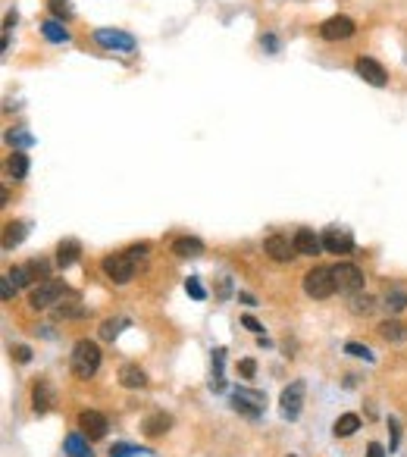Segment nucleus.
<instances>
[{"label":"nucleus","instance_id":"obj_23","mask_svg":"<svg viewBox=\"0 0 407 457\" xmlns=\"http://www.w3.org/2000/svg\"><path fill=\"white\" fill-rule=\"evenodd\" d=\"M6 172H10V176L16 179V182L28 176V157L23 154V150H13V157L6 160Z\"/></svg>","mask_w":407,"mask_h":457},{"label":"nucleus","instance_id":"obj_36","mask_svg":"<svg viewBox=\"0 0 407 457\" xmlns=\"http://www.w3.org/2000/svg\"><path fill=\"white\" fill-rule=\"evenodd\" d=\"M57 316H66V320H76V316H85V307H57Z\"/></svg>","mask_w":407,"mask_h":457},{"label":"nucleus","instance_id":"obj_21","mask_svg":"<svg viewBox=\"0 0 407 457\" xmlns=\"http://www.w3.org/2000/svg\"><path fill=\"white\" fill-rule=\"evenodd\" d=\"M25 235H28L25 222H6V226H4V251H10V248H16V244H23Z\"/></svg>","mask_w":407,"mask_h":457},{"label":"nucleus","instance_id":"obj_16","mask_svg":"<svg viewBox=\"0 0 407 457\" xmlns=\"http://www.w3.org/2000/svg\"><path fill=\"white\" fill-rule=\"evenodd\" d=\"M172 254L182 260H191V257H201L204 254V242L201 238H194V235H182L172 242Z\"/></svg>","mask_w":407,"mask_h":457},{"label":"nucleus","instance_id":"obj_5","mask_svg":"<svg viewBox=\"0 0 407 457\" xmlns=\"http://www.w3.org/2000/svg\"><path fill=\"white\" fill-rule=\"evenodd\" d=\"M332 275H336V288L341 295H358L363 288V270L354 263H336Z\"/></svg>","mask_w":407,"mask_h":457},{"label":"nucleus","instance_id":"obj_38","mask_svg":"<svg viewBox=\"0 0 407 457\" xmlns=\"http://www.w3.org/2000/svg\"><path fill=\"white\" fill-rule=\"evenodd\" d=\"M242 326H244V329H251L254 332V336H260V332H264V326H260L257 320H254V316L248 314V316H242Z\"/></svg>","mask_w":407,"mask_h":457},{"label":"nucleus","instance_id":"obj_40","mask_svg":"<svg viewBox=\"0 0 407 457\" xmlns=\"http://www.w3.org/2000/svg\"><path fill=\"white\" fill-rule=\"evenodd\" d=\"M13 292H16V285H13V282L4 275V282H0V295H4V301H10Z\"/></svg>","mask_w":407,"mask_h":457},{"label":"nucleus","instance_id":"obj_25","mask_svg":"<svg viewBox=\"0 0 407 457\" xmlns=\"http://www.w3.org/2000/svg\"><path fill=\"white\" fill-rule=\"evenodd\" d=\"M404 307H407V292H401V288L385 292V310H389V314H401Z\"/></svg>","mask_w":407,"mask_h":457},{"label":"nucleus","instance_id":"obj_20","mask_svg":"<svg viewBox=\"0 0 407 457\" xmlns=\"http://www.w3.org/2000/svg\"><path fill=\"white\" fill-rule=\"evenodd\" d=\"M41 35H45L50 44H66L69 41V32L63 28L60 19H47V23H41Z\"/></svg>","mask_w":407,"mask_h":457},{"label":"nucleus","instance_id":"obj_24","mask_svg":"<svg viewBox=\"0 0 407 457\" xmlns=\"http://www.w3.org/2000/svg\"><path fill=\"white\" fill-rule=\"evenodd\" d=\"M379 336L385 338V342H404L407 338V329L398 320H385L382 326H379Z\"/></svg>","mask_w":407,"mask_h":457},{"label":"nucleus","instance_id":"obj_33","mask_svg":"<svg viewBox=\"0 0 407 457\" xmlns=\"http://www.w3.org/2000/svg\"><path fill=\"white\" fill-rule=\"evenodd\" d=\"M6 141H10V144H16V148H28V144H32V135L23 132V129H13V132L6 135Z\"/></svg>","mask_w":407,"mask_h":457},{"label":"nucleus","instance_id":"obj_41","mask_svg":"<svg viewBox=\"0 0 407 457\" xmlns=\"http://www.w3.org/2000/svg\"><path fill=\"white\" fill-rule=\"evenodd\" d=\"M132 260H144V254H148V244H132V248L126 251Z\"/></svg>","mask_w":407,"mask_h":457},{"label":"nucleus","instance_id":"obj_6","mask_svg":"<svg viewBox=\"0 0 407 457\" xmlns=\"http://www.w3.org/2000/svg\"><path fill=\"white\" fill-rule=\"evenodd\" d=\"M94 41L104 50H122V54L135 50V38L122 28H94Z\"/></svg>","mask_w":407,"mask_h":457},{"label":"nucleus","instance_id":"obj_29","mask_svg":"<svg viewBox=\"0 0 407 457\" xmlns=\"http://www.w3.org/2000/svg\"><path fill=\"white\" fill-rule=\"evenodd\" d=\"M47 6H50V13H54L57 19H69L72 16V6H69V0H47Z\"/></svg>","mask_w":407,"mask_h":457},{"label":"nucleus","instance_id":"obj_42","mask_svg":"<svg viewBox=\"0 0 407 457\" xmlns=\"http://www.w3.org/2000/svg\"><path fill=\"white\" fill-rule=\"evenodd\" d=\"M367 457H385V448L379 445V441H370V445H367Z\"/></svg>","mask_w":407,"mask_h":457},{"label":"nucleus","instance_id":"obj_30","mask_svg":"<svg viewBox=\"0 0 407 457\" xmlns=\"http://www.w3.org/2000/svg\"><path fill=\"white\" fill-rule=\"evenodd\" d=\"M141 454H151L144 448H132V445H113L110 448V457H141Z\"/></svg>","mask_w":407,"mask_h":457},{"label":"nucleus","instance_id":"obj_2","mask_svg":"<svg viewBox=\"0 0 407 457\" xmlns=\"http://www.w3.org/2000/svg\"><path fill=\"white\" fill-rule=\"evenodd\" d=\"M304 292L314 301H326L338 292L336 288V275H332V266H314L307 275H304Z\"/></svg>","mask_w":407,"mask_h":457},{"label":"nucleus","instance_id":"obj_10","mask_svg":"<svg viewBox=\"0 0 407 457\" xmlns=\"http://www.w3.org/2000/svg\"><path fill=\"white\" fill-rule=\"evenodd\" d=\"M232 401H235V410L248 413V417H257L266 404V395L264 391H251V388H235L232 391Z\"/></svg>","mask_w":407,"mask_h":457},{"label":"nucleus","instance_id":"obj_14","mask_svg":"<svg viewBox=\"0 0 407 457\" xmlns=\"http://www.w3.org/2000/svg\"><path fill=\"white\" fill-rule=\"evenodd\" d=\"M323 248L329 254H351L354 251V238L348 229H326L323 232Z\"/></svg>","mask_w":407,"mask_h":457},{"label":"nucleus","instance_id":"obj_15","mask_svg":"<svg viewBox=\"0 0 407 457\" xmlns=\"http://www.w3.org/2000/svg\"><path fill=\"white\" fill-rule=\"evenodd\" d=\"M292 242H295L297 257H314V254L323 251V238H317L314 229H297Z\"/></svg>","mask_w":407,"mask_h":457},{"label":"nucleus","instance_id":"obj_35","mask_svg":"<svg viewBox=\"0 0 407 457\" xmlns=\"http://www.w3.org/2000/svg\"><path fill=\"white\" fill-rule=\"evenodd\" d=\"M351 310H354V314H370V310H373V301H370V297H354Z\"/></svg>","mask_w":407,"mask_h":457},{"label":"nucleus","instance_id":"obj_7","mask_svg":"<svg viewBox=\"0 0 407 457\" xmlns=\"http://www.w3.org/2000/svg\"><path fill=\"white\" fill-rule=\"evenodd\" d=\"M304 395H307V386H304L301 379H295L292 386L282 391V398H279V404H282V417H285V420H297V417H301Z\"/></svg>","mask_w":407,"mask_h":457},{"label":"nucleus","instance_id":"obj_27","mask_svg":"<svg viewBox=\"0 0 407 457\" xmlns=\"http://www.w3.org/2000/svg\"><path fill=\"white\" fill-rule=\"evenodd\" d=\"M122 326H129V320H107L104 326H100V338H107V342H113V338L122 332Z\"/></svg>","mask_w":407,"mask_h":457},{"label":"nucleus","instance_id":"obj_18","mask_svg":"<svg viewBox=\"0 0 407 457\" xmlns=\"http://www.w3.org/2000/svg\"><path fill=\"white\" fill-rule=\"evenodd\" d=\"M119 386H126V388H144V386H148V373H144L141 367H135V364H122L119 367Z\"/></svg>","mask_w":407,"mask_h":457},{"label":"nucleus","instance_id":"obj_8","mask_svg":"<svg viewBox=\"0 0 407 457\" xmlns=\"http://www.w3.org/2000/svg\"><path fill=\"white\" fill-rule=\"evenodd\" d=\"M354 32H358V25H354L351 16H332L319 25V38L323 41H348Z\"/></svg>","mask_w":407,"mask_h":457},{"label":"nucleus","instance_id":"obj_32","mask_svg":"<svg viewBox=\"0 0 407 457\" xmlns=\"http://www.w3.org/2000/svg\"><path fill=\"white\" fill-rule=\"evenodd\" d=\"M345 354H351V357H360V360H373V351H370L367 345H358V342H348L345 345Z\"/></svg>","mask_w":407,"mask_h":457},{"label":"nucleus","instance_id":"obj_26","mask_svg":"<svg viewBox=\"0 0 407 457\" xmlns=\"http://www.w3.org/2000/svg\"><path fill=\"white\" fill-rule=\"evenodd\" d=\"M63 448H66V454L69 457H82V454H88L91 448H88V441H85V435H66V441H63Z\"/></svg>","mask_w":407,"mask_h":457},{"label":"nucleus","instance_id":"obj_17","mask_svg":"<svg viewBox=\"0 0 407 457\" xmlns=\"http://www.w3.org/2000/svg\"><path fill=\"white\" fill-rule=\"evenodd\" d=\"M170 426H172V417L170 413H163V410H157V413H151V417H144L141 420V432L144 435H163V432H170Z\"/></svg>","mask_w":407,"mask_h":457},{"label":"nucleus","instance_id":"obj_22","mask_svg":"<svg viewBox=\"0 0 407 457\" xmlns=\"http://www.w3.org/2000/svg\"><path fill=\"white\" fill-rule=\"evenodd\" d=\"M360 429V417L358 413H341V417L336 420V426H332V432L338 435V439H348V435H354Z\"/></svg>","mask_w":407,"mask_h":457},{"label":"nucleus","instance_id":"obj_12","mask_svg":"<svg viewBox=\"0 0 407 457\" xmlns=\"http://www.w3.org/2000/svg\"><path fill=\"white\" fill-rule=\"evenodd\" d=\"M264 251L270 254V260H276V263H288L292 257H297L295 242H288L285 235H270L264 242Z\"/></svg>","mask_w":407,"mask_h":457},{"label":"nucleus","instance_id":"obj_9","mask_svg":"<svg viewBox=\"0 0 407 457\" xmlns=\"http://www.w3.org/2000/svg\"><path fill=\"white\" fill-rule=\"evenodd\" d=\"M354 72H358L367 85H373V88H385V82H389L382 63H376L373 57H358V60H354Z\"/></svg>","mask_w":407,"mask_h":457},{"label":"nucleus","instance_id":"obj_11","mask_svg":"<svg viewBox=\"0 0 407 457\" xmlns=\"http://www.w3.org/2000/svg\"><path fill=\"white\" fill-rule=\"evenodd\" d=\"M78 429H82L85 439H104L107 429H110V423H107L104 413H98V410H82V413H78Z\"/></svg>","mask_w":407,"mask_h":457},{"label":"nucleus","instance_id":"obj_19","mask_svg":"<svg viewBox=\"0 0 407 457\" xmlns=\"http://www.w3.org/2000/svg\"><path fill=\"white\" fill-rule=\"evenodd\" d=\"M78 254H82V244H78L76 238L60 242V248H57V266H60V270H69V266L78 260Z\"/></svg>","mask_w":407,"mask_h":457},{"label":"nucleus","instance_id":"obj_13","mask_svg":"<svg viewBox=\"0 0 407 457\" xmlns=\"http://www.w3.org/2000/svg\"><path fill=\"white\" fill-rule=\"evenodd\" d=\"M57 404V395H54V386H50L47 379H38L32 386V410L38 413V417H45V413Z\"/></svg>","mask_w":407,"mask_h":457},{"label":"nucleus","instance_id":"obj_3","mask_svg":"<svg viewBox=\"0 0 407 457\" xmlns=\"http://www.w3.org/2000/svg\"><path fill=\"white\" fill-rule=\"evenodd\" d=\"M100 270L110 282L116 285H129V282L135 279V260L129 257V254H107L104 260H100Z\"/></svg>","mask_w":407,"mask_h":457},{"label":"nucleus","instance_id":"obj_39","mask_svg":"<svg viewBox=\"0 0 407 457\" xmlns=\"http://www.w3.org/2000/svg\"><path fill=\"white\" fill-rule=\"evenodd\" d=\"M238 369H242L244 379H254V373H257V364H254V360H242V364H238Z\"/></svg>","mask_w":407,"mask_h":457},{"label":"nucleus","instance_id":"obj_4","mask_svg":"<svg viewBox=\"0 0 407 457\" xmlns=\"http://www.w3.org/2000/svg\"><path fill=\"white\" fill-rule=\"evenodd\" d=\"M63 295H66V285H63L60 279H45L32 288L28 304H32L35 310H47V307H54V304H60Z\"/></svg>","mask_w":407,"mask_h":457},{"label":"nucleus","instance_id":"obj_43","mask_svg":"<svg viewBox=\"0 0 407 457\" xmlns=\"http://www.w3.org/2000/svg\"><path fill=\"white\" fill-rule=\"evenodd\" d=\"M82 457H94V454H91V451H88V454H82Z\"/></svg>","mask_w":407,"mask_h":457},{"label":"nucleus","instance_id":"obj_1","mask_svg":"<svg viewBox=\"0 0 407 457\" xmlns=\"http://www.w3.org/2000/svg\"><path fill=\"white\" fill-rule=\"evenodd\" d=\"M100 348L94 345V342H88V338H82V342H76V348H72V373L78 376V379H91L94 373L100 369Z\"/></svg>","mask_w":407,"mask_h":457},{"label":"nucleus","instance_id":"obj_28","mask_svg":"<svg viewBox=\"0 0 407 457\" xmlns=\"http://www.w3.org/2000/svg\"><path fill=\"white\" fill-rule=\"evenodd\" d=\"M28 275H32V273H28V266H13V270L6 273V279H10L16 288H25L28 282H32V279H28Z\"/></svg>","mask_w":407,"mask_h":457},{"label":"nucleus","instance_id":"obj_34","mask_svg":"<svg viewBox=\"0 0 407 457\" xmlns=\"http://www.w3.org/2000/svg\"><path fill=\"white\" fill-rule=\"evenodd\" d=\"M10 354H13L16 364H28V360H32V348H25V345H13Z\"/></svg>","mask_w":407,"mask_h":457},{"label":"nucleus","instance_id":"obj_31","mask_svg":"<svg viewBox=\"0 0 407 457\" xmlns=\"http://www.w3.org/2000/svg\"><path fill=\"white\" fill-rule=\"evenodd\" d=\"M185 292L194 297V301H204V297H207V292H204V285L198 282V275H188L185 279Z\"/></svg>","mask_w":407,"mask_h":457},{"label":"nucleus","instance_id":"obj_37","mask_svg":"<svg viewBox=\"0 0 407 457\" xmlns=\"http://www.w3.org/2000/svg\"><path fill=\"white\" fill-rule=\"evenodd\" d=\"M28 266V273H32V275H45V279H47V263H45V260H32V263H25Z\"/></svg>","mask_w":407,"mask_h":457}]
</instances>
